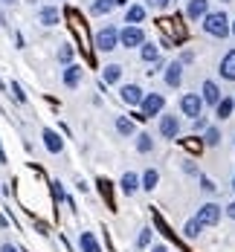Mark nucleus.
<instances>
[{
	"instance_id": "f8f14e48",
	"label": "nucleus",
	"mask_w": 235,
	"mask_h": 252,
	"mask_svg": "<svg viewBox=\"0 0 235 252\" xmlns=\"http://www.w3.org/2000/svg\"><path fill=\"white\" fill-rule=\"evenodd\" d=\"M163 78H166V87H180L183 84V61H171L166 67Z\"/></svg>"
},
{
	"instance_id": "f257e3e1",
	"label": "nucleus",
	"mask_w": 235,
	"mask_h": 252,
	"mask_svg": "<svg viewBox=\"0 0 235 252\" xmlns=\"http://www.w3.org/2000/svg\"><path fill=\"white\" fill-rule=\"evenodd\" d=\"M201 26H203V32L212 35V38H227V35H233V21L227 18V12H224V9L209 12L206 18L201 21Z\"/></svg>"
},
{
	"instance_id": "4468645a",
	"label": "nucleus",
	"mask_w": 235,
	"mask_h": 252,
	"mask_svg": "<svg viewBox=\"0 0 235 252\" xmlns=\"http://www.w3.org/2000/svg\"><path fill=\"white\" fill-rule=\"evenodd\" d=\"M64 87H70V90H76V87H81V78H84V73H81V67L78 64H67L64 67Z\"/></svg>"
},
{
	"instance_id": "c03bdc74",
	"label": "nucleus",
	"mask_w": 235,
	"mask_h": 252,
	"mask_svg": "<svg viewBox=\"0 0 235 252\" xmlns=\"http://www.w3.org/2000/svg\"><path fill=\"white\" fill-rule=\"evenodd\" d=\"M221 3H233V0H221Z\"/></svg>"
},
{
	"instance_id": "1a4fd4ad",
	"label": "nucleus",
	"mask_w": 235,
	"mask_h": 252,
	"mask_svg": "<svg viewBox=\"0 0 235 252\" xmlns=\"http://www.w3.org/2000/svg\"><path fill=\"white\" fill-rule=\"evenodd\" d=\"M139 189H142V177L134 174V171H125L122 180H119V191H122V194H128V197H134Z\"/></svg>"
},
{
	"instance_id": "20e7f679",
	"label": "nucleus",
	"mask_w": 235,
	"mask_h": 252,
	"mask_svg": "<svg viewBox=\"0 0 235 252\" xmlns=\"http://www.w3.org/2000/svg\"><path fill=\"white\" fill-rule=\"evenodd\" d=\"M203 107H206V101H203L201 93H183L180 96V113L183 116H189V119L203 116Z\"/></svg>"
},
{
	"instance_id": "79ce46f5",
	"label": "nucleus",
	"mask_w": 235,
	"mask_h": 252,
	"mask_svg": "<svg viewBox=\"0 0 235 252\" xmlns=\"http://www.w3.org/2000/svg\"><path fill=\"white\" fill-rule=\"evenodd\" d=\"M233 191H235V174H233Z\"/></svg>"
},
{
	"instance_id": "39448f33",
	"label": "nucleus",
	"mask_w": 235,
	"mask_h": 252,
	"mask_svg": "<svg viewBox=\"0 0 235 252\" xmlns=\"http://www.w3.org/2000/svg\"><path fill=\"white\" fill-rule=\"evenodd\" d=\"M163 107H166V96L163 93H145V99L139 104V113H142V119H151V116L163 113Z\"/></svg>"
},
{
	"instance_id": "4be33fe9",
	"label": "nucleus",
	"mask_w": 235,
	"mask_h": 252,
	"mask_svg": "<svg viewBox=\"0 0 235 252\" xmlns=\"http://www.w3.org/2000/svg\"><path fill=\"white\" fill-rule=\"evenodd\" d=\"M201 232H203V223H201L198 218H192V220H186V226H183V238L195 241V238H201Z\"/></svg>"
},
{
	"instance_id": "4c0bfd02",
	"label": "nucleus",
	"mask_w": 235,
	"mask_h": 252,
	"mask_svg": "<svg viewBox=\"0 0 235 252\" xmlns=\"http://www.w3.org/2000/svg\"><path fill=\"white\" fill-rule=\"evenodd\" d=\"M0 252H21V250H18V247H12V244H3V247H0Z\"/></svg>"
},
{
	"instance_id": "f03ea898",
	"label": "nucleus",
	"mask_w": 235,
	"mask_h": 252,
	"mask_svg": "<svg viewBox=\"0 0 235 252\" xmlns=\"http://www.w3.org/2000/svg\"><path fill=\"white\" fill-rule=\"evenodd\" d=\"M116 47H122L119 44V29L113 24H104L99 32H96V50L99 52H113Z\"/></svg>"
},
{
	"instance_id": "a878e982",
	"label": "nucleus",
	"mask_w": 235,
	"mask_h": 252,
	"mask_svg": "<svg viewBox=\"0 0 235 252\" xmlns=\"http://www.w3.org/2000/svg\"><path fill=\"white\" fill-rule=\"evenodd\" d=\"M136 151L139 154H151L154 151V139H151V133H136Z\"/></svg>"
},
{
	"instance_id": "6e6552de",
	"label": "nucleus",
	"mask_w": 235,
	"mask_h": 252,
	"mask_svg": "<svg viewBox=\"0 0 235 252\" xmlns=\"http://www.w3.org/2000/svg\"><path fill=\"white\" fill-rule=\"evenodd\" d=\"M119 99L125 101L128 107H139L142 99H145V93H142L139 84H122V87H119Z\"/></svg>"
},
{
	"instance_id": "a19ab883",
	"label": "nucleus",
	"mask_w": 235,
	"mask_h": 252,
	"mask_svg": "<svg viewBox=\"0 0 235 252\" xmlns=\"http://www.w3.org/2000/svg\"><path fill=\"white\" fill-rule=\"evenodd\" d=\"M0 3H6V6H12V3H18V0H0Z\"/></svg>"
},
{
	"instance_id": "6ab92c4d",
	"label": "nucleus",
	"mask_w": 235,
	"mask_h": 252,
	"mask_svg": "<svg viewBox=\"0 0 235 252\" xmlns=\"http://www.w3.org/2000/svg\"><path fill=\"white\" fill-rule=\"evenodd\" d=\"M235 113V96H224V99L218 101V107H215V116L224 122V119H230Z\"/></svg>"
},
{
	"instance_id": "412c9836",
	"label": "nucleus",
	"mask_w": 235,
	"mask_h": 252,
	"mask_svg": "<svg viewBox=\"0 0 235 252\" xmlns=\"http://www.w3.org/2000/svg\"><path fill=\"white\" fill-rule=\"evenodd\" d=\"M139 58H142L145 64H154V61H160V47H157V44H148V41H145V44L139 47Z\"/></svg>"
},
{
	"instance_id": "bb28decb",
	"label": "nucleus",
	"mask_w": 235,
	"mask_h": 252,
	"mask_svg": "<svg viewBox=\"0 0 235 252\" xmlns=\"http://www.w3.org/2000/svg\"><path fill=\"white\" fill-rule=\"evenodd\" d=\"M116 133L119 136H134L136 133V125L131 119H125V116H116Z\"/></svg>"
},
{
	"instance_id": "f704fd0d",
	"label": "nucleus",
	"mask_w": 235,
	"mask_h": 252,
	"mask_svg": "<svg viewBox=\"0 0 235 252\" xmlns=\"http://www.w3.org/2000/svg\"><path fill=\"white\" fill-rule=\"evenodd\" d=\"M160 70H166V61H163V58H160V61H154V64H151V70H148V76H157Z\"/></svg>"
},
{
	"instance_id": "473e14b6",
	"label": "nucleus",
	"mask_w": 235,
	"mask_h": 252,
	"mask_svg": "<svg viewBox=\"0 0 235 252\" xmlns=\"http://www.w3.org/2000/svg\"><path fill=\"white\" fill-rule=\"evenodd\" d=\"M183 171H186V174H192V177H201V171L195 168V162H192V159H183Z\"/></svg>"
},
{
	"instance_id": "ddd939ff",
	"label": "nucleus",
	"mask_w": 235,
	"mask_h": 252,
	"mask_svg": "<svg viewBox=\"0 0 235 252\" xmlns=\"http://www.w3.org/2000/svg\"><path fill=\"white\" fill-rule=\"evenodd\" d=\"M201 96H203V101H206L209 107H218V101L224 99V96H221V87H218L212 78H206V81H203V87H201Z\"/></svg>"
},
{
	"instance_id": "b1692460",
	"label": "nucleus",
	"mask_w": 235,
	"mask_h": 252,
	"mask_svg": "<svg viewBox=\"0 0 235 252\" xmlns=\"http://www.w3.org/2000/svg\"><path fill=\"white\" fill-rule=\"evenodd\" d=\"M116 9V0H93L90 3V12L93 15H110Z\"/></svg>"
},
{
	"instance_id": "f3484780",
	"label": "nucleus",
	"mask_w": 235,
	"mask_h": 252,
	"mask_svg": "<svg viewBox=\"0 0 235 252\" xmlns=\"http://www.w3.org/2000/svg\"><path fill=\"white\" fill-rule=\"evenodd\" d=\"M78 252H102L93 232H78Z\"/></svg>"
},
{
	"instance_id": "2f4dec72",
	"label": "nucleus",
	"mask_w": 235,
	"mask_h": 252,
	"mask_svg": "<svg viewBox=\"0 0 235 252\" xmlns=\"http://www.w3.org/2000/svg\"><path fill=\"white\" fill-rule=\"evenodd\" d=\"M9 90L15 93V99L21 101V104H24V101H26V93H24V90H21V84H18V81H12V87H9Z\"/></svg>"
},
{
	"instance_id": "58836bf2",
	"label": "nucleus",
	"mask_w": 235,
	"mask_h": 252,
	"mask_svg": "<svg viewBox=\"0 0 235 252\" xmlns=\"http://www.w3.org/2000/svg\"><path fill=\"white\" fill-rule=\"evenodd\" d=\"M192 58H195L192 52H183V55H180V61H183V64H192Z\"/></svg>"
},
{
	"instance_id": "c85d7f7f",
	"label": "nucleus",
	"mask_w": 235,
	"mask_h": 252,
	"mask_svg": "<svg viewBox=\"0 0 235 252\" xmlns=\"http://www.w3.org/2000/svg\"><path fill=\"white\" fill-rule=\"evenodd\" d=\"M58 64H73V47L70 44H61V50H58Z\"/></svg>"
},
{
	"instance_id": "423d86ee",
	"label": "nucleus",
	"mask_w": 235,
	"mask_h": 252,
	"mask_svg": "<svg viewBox=\"0 0 235 252\" xmlns=\"http://www.w3.org/2000/svg\"><path fill=\"white\" fill-rule=\"evenodd\" d=\"M180 130H183L180 116H174V113H160V136H163V139H177Z\"/></svg>"
},
{
	"instance_id": "a211bd4d",
	"label": "nucleus",
	"mask_w": 235,
	"mask_h": 252,
	"mask_svg": "<svg viewBox=\"0 0 235 252\" xmlns=\"http://www.w3.org/2000/svg\"><path fill=\"white\" fill-rule=\"evenodd\" d=\"M145 6H139V3H131L128 9H125V24H134V26H139L142 21H145Z\"/></svg>"
},
{
	"instance_id": "2eb2a0df",
	"label": "nucleus",
	"mask_w": 235,
	"mask_h": 252,
	"mask_svg": "<svg viewBox=\"0 0 235 252\" xmlns=\"http://www.w3.org/2000/svg\"><path fill=\"white\" fill-rule=\"evenodd\" d=\"M44 145H47V151L50 154H61L64 151V139L58 136V130H52V127H44Z\"/></svg>"
},
{
	"instance_id": "cd10ccee",
	"label": "nucleus",
	"mask_w": 235,
	"mask_h": 252,
	"mask_svg": "<svg viewBox=\"0 0 235 252\" xmlns=\"http://www.w3.org/2000/svg\"><path fill=\"white\" fill-rule=\"evenodd\" d=\"M151 238H154L151 226H142L139 235H136V250H148V247H151Z\"/></svg>"
},
{
	"instance_id": "5701e85b",
	"label": "nucleus",
	"mask_w": 235,
	"mask_h": 252,
	"mask_svg": "<svg viewBox=\"0 0 235 252\" xmlns=\"http://www.w3.org/2000/svg\"><path fill=\"white\" fill-rule=\"evenodd\" d=\"M221 127H215V125H209L206 130H203V145L206 148H215V145H221Z\"/></svg>"
},
{
	"instance_id": "393cba45",
	"label": "nucleus",
	"mask_w": 235,
	"mask_h": 252,
	"mask_svg": "<svg viewBox=\"0 0 235 252\" xmlns=\"http://www.w3.org/2000/svg\"><path fill=\"white\" fill-rule=\"evenodd\" d=\"M157 183H160V171H157V168H145V171H142V189H145V191H154Z\"/></svg>"
},
{
	"instance_id": "aec40b11",
	"label": "nucleus",
	"mask_w": 235,
	"mask_h": 252,
	"mask_svg": "<svg viewBox=\"0 0 235 252\" xmlns=\"http://www.w3.org/2000/svg\"><path fill=\"white\" fill-rule=\"evenodd\" d=\"M102 81L104 84H119V81H122V67H119V64H104Z\"/></svg>"
},
{
	"instance_id": "c9c22d12",
	"label": "nucleus",
	"mask_w": 235,
	"mask_h": 252,
	"mask_svg": "<svg viewBox=\"0 0 235 252\" xmlns=\"http://www.w3.org/2000/svg\"><path fill=\"white\" fill-rule=\"evenodd\" d=\"M224 215H227V218H233V220H235V200L224 206Z\"/></svg>"
},
{
	"instance_id": "37998d69",
	"label": "nucleus",
	"mask_w": 235,
	"mask_h": 252,
	"mask_svg": "<svg viewBox=\"0 0 235 252\" xmlns=\"http://www.w3.org/2000/svg\"><path fill=\"white\" fill-rule=\"evenodd\" d=\"M233 35H235V21H233Z\"/></svg>"
},
{
	"instance_id": "7c9ffc66",
	"label": "nucleus",
	"mask_w": 235,
	"mask_h": 252,
	"mask_svg": "<svg viewBox=\"0 0 235 252\" xmlns=\"http://www.w3.org/2000/svg\"><path fill=\"white\" fill-rule=\"evenodd\" d=\"M206 127H209L206 116H198V119H192V130H195V133H203Z\"/></svg>"
},
{
	"instance_id": "9b49d317",
	"label": "nucleus",
	"mask_w": 235,
	"mask_h": 252,
	"mask_svg": "<svg viewBox=\"0 0 235 252\" xmlns=\"http://www.w3.org/2000/svg\"><path fill=\"white\" fill-rule=\"evenodd\" d=\"M218 73H221L224 81H235V50L224 52V58H221V64H218Z\"/></svg>"
},
{
	"instance_id": "0eeeda50",
	"label": "nucleus",
	"mask_w": 235,
	"mask_h": 252,
	"mask_svg": "<svg viewBox=\"0 0 235 252\" xmlns=\"http://www.w3.org/2000/svg\"><path fill=\"white\" fill-rule=\"evenodd\" d=\"M221 215H224V206H218V203H203L195 218H198L203 226H218V223H221Z\"/></svg>"
},
{
	"instance_id": "dca6fc26",
	"label": "nucleus",
	"mask_w": 235,
	"mask_h": 252,
	"mask_svg": "<svg viewBox=\"0 0 235 252\" xmlns=\"http://www.w3.org/2000/svg\"><path fill=\"white\" fill-rule=\"evenodd\" d=\"M61 21V12H58V6H41L38 9V24L44 26H58Z\"/></svg>"
},
{
	"instance_id": "9d476101",
	"label": "nucleus",
	"mask_w": 235,
	"mask_h": 252,
	"mask_svg": "<svg viewBox=\"0 0 235 252\" xmlns=\"http://www.w3.org/2000/svg\"><path fill=\"white\" fill-rule=\"evenodd\" d=\"M209 15V0H189L186 3V18L189 21H203Z\"/></svg>"
},
{
	"instance_id": "e433bc0d",
	"label": "nucleus",
	"mask_w": 235,
	"mask_h": 252,
	"mask_svg": "<svg viewBox=\"0 0 235 252\" xmlns=\"http://www.w3.org/2000/svg\"><path fill=\"white\" fill-rule=\"evenodd\" d=\"M148 252H168V247H166V244H151Z\"/></svg>"
},
{
	"instance_id": "72a5a7b5",
	"label": "nucleus",
	"mask_w": 235,
	"mask_h": 252,
	"mask_svg": "<svg viewBox=\"0 0 235 252\" xmlns=\"http://www.w3.org/2000/svg\"><path fill=\"white\" fill-rule=\"evenodd\" d=\"M145 3H148L151 9H168V3H171V0H145Z\"/></svg>"
},
{
	"instance_id": "7ed1b4c3",
	"label": "nucleus",
	"mask_w": 235,
	"mask_h": 252,
	"mask_svg": "<svg viewBox=\"0 0 235 252\" xmlns=\"http://www.w3.org/2000/svg\"><path fill=\"white\" fill-rule=\"evenodd\" d=\"M119 44H122L125 50H139V47L145 44V32H142V26L125 24L122 29H119Z\"/></svg>"
},
{
	"instance_id": "c756f323",
	"label": "nucleus",
	"mask_w": 235,
	"mask_h": 252,
	"mask_svg": "<svg viewBox=\"0 0 235 252\" xmlns=\"http://www.w3.org/2000/svg\"><path fill=\"white\" fill-rule=\"evenodd\" d=\"M198 180H201V191H206V194H215V191H218V186H215L206 174H201Z\"/></svg>"
},
{
	"instance_id": "ea45409f",
	"label": "nucleus",
	"mask_w": 235,
	"mask_h": 252,
	"mask_svg": "<svg viewBox=\"0 0 235 252\" xmlns=\"http://www.w3.org/2000/svg\"><path fill=\"white\" fill-rule=\"evenodd\" d=\"M128 6H131L128 0H116V9H128Z\"/></svg>"
}]
</instances>
